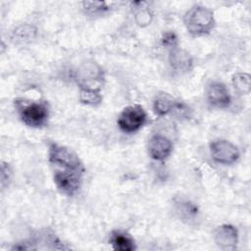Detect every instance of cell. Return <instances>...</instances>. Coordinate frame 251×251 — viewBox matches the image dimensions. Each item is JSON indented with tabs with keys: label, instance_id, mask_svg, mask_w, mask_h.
Instances as JSON below:
<instances>
[{
	"label": "cell",
	"instance_id": "6da1fadb",
	"mask_svg": "<svg viewBox=\"0 0 251 251\" xmlns=\"http://www.w3.org/2000/svg\"><path fill=\"white\" fill-rule=\"evenodd\" d=\"M48 161L57 188L67 196H74L80 188L84 168L78 156L70 148L52 143Z\"/></svg>",
	"mask_w": 251,
	"mask_h": 251
},
{
	"label": "cell",
	"instance_id": "7a4b0ae2",
	"mask_svg": "<svg viewBox=\"0 0 251 251\" xmlns=\"http://www.w3.org/2000/svg\"><path fill=\"white\" fill-rule=\"evenodd\" d=\"M184 25L193 36L208 34L215 26L213 12L204 6L194 5L184 15Z\"/></svg>",
	"mask_w": 251,
	"mask_h": 251
},
{
	"label": "cell",
	"instance_id": "3957f363",
	"mask_svg": "<svg viewBox=\"0 0 251 251\" xmlns=\"http://www.w3.org/2000/svg\"><path fill=\"white\" fill-rule=\"evenodd\" d=\"M16 107L22 122L31 127H41L46 125L49 110L44 102H33L24 99L15 101Z\"/></svg>",
	"mask_w": 251,
	"mask_h": 251
},
{
	"label": "cell",
	"instance_id": "277c9868",
	"mask_svg": "<svg viewBox=\"0 0 251 251\" xmlns=\"http://www.w3.org/2000/svg\"><path fill=\"white\" fill-rule=\"evenodd\" d=\"M146 112L140 105L126 107L118 118L120 129L126 133H133L141 128L146 122Z\"/></svg>",
	"mask_w": 251,
	"mask_h": 251
},
{
	"label": "cell",
	"instance_id": "5b68a950",
	"mask_svg": "<svg viewBox=\"0 0 251 251\" xmlns=\"http://www.w3.org/2000/svg\"><path fill=\"white\" fill-rule=\"evenodd\" d=\"M212 158L219 164L230 165L235 163L239 158L238 148L230 141L218 139L210 144Z\"/></svg>",
	"mask_w": 251,
	"mask_h": 251
},
{
	"label": "cell",
	"instance_id": "8992f818",
	"mask_svg": "<svg viewBox=\"0 0 251 251\" xmlns=\"http://www.w3.org/2000/svg\"><path fill=\"white\" fill-rule=\"evenodd\" d=\"M207 101L215 108L225 109L227 108L231 103V97L226 86L218 81H214L209 84L206 91Z\"/></svg>",
	"mask_w": 251,
	"mask_h": 251
},
{
	"label": "cell",
	"instance_id": "52a82bcc",
	"mask_svg": "<svg viewBox=\"0 0 251 251\" xmlns=\"http://www.w3.org/2000/svg\"><path fill=\"white\" fill-rule=\"evenodd\" d=\"M214 240L223 250L235 249L238 243L237 228L231 225H222L215 229Z\"/></svg>",
	"mask_w": 251,
	"mask_h": 251
},
{
	"label": "cell",
	"instance_id": "ba28073f",
	"mask_svg": "<svg viewBox=\"0 0 251 251\" xmlns=\"http://www.w3.org/2000/svg\"><path fill=\"white\" fill-rule=\"evenodd\" d=\"M173 150L172 141L161 134L153 135L148 143V153L150 157L156 161H164Z\"/></svg>",
	"mask_w": 251,
	"mask_h": 251
},
{
	"label": "cell",
	"instance_id": "9c48e42d",
	"mask_svg": "<svg viewBox=\"0 0 251 251\" xmlns=\"http://www.w3.org/2000/svg\"><path fill=\"white\" fill-rule=\"evenodd\" d=\"M170 63L174 70L181 73L189 71L192 67V59L190 55L176 47L170 51Z\"/></svg>",
	"mask_w": 251,
	"mask_h": 251
},
{
	"label": "cell",
	"instance_id": "30bf717a",
	"mask_svg": "<svg viewBox=\"0 0 251 251\" xmlns=\"http://www.w3.org/2000/svg\"><path fill=\"white\" fill-rule=\"evenodd\" d=\"M110 243L113 249L118 251H132L135 249L134 240L126 232L123 231H113L110 237Z\"/></svg>",
	"mask_w": 251,
	"mask_h": 251
},
{
	"label": "cell",
	"instance_id": "8fae6325",
	"mask_svg": "<svg viewBox=\"0 0 251 251\" xmlns=\"http://www.w3.org/2000/svg\"><path fill=\"white\" fill-rule=\"evenodd\" d=\"M176 102L172 96L167 93L158 94L153 102L154 112L158 116H165L173 111Z\"/></svg>",
	"mask_w": 251,
	"mask_h": 251
},
{
	"label": "cell",
	"instance_id": "7c38bea8",
	"mask_svg": "<svg viewBox=\"0 0 251 251\" xmlns=\"http://www.w3.org/2000/svg\"><path fill=\"white\" fill-rule=\"evenodd\" d=\"M36 35V28L30 25H21L12 33V40L15 43H26L32 40Z\"/></svg>",
	"mask_w": 251,
	"mask_h": 251
},
{
	"label": "cell",
	"instance_id": "4fadbf2b",
	"mask_svg": "<svg viewBox=\"0 0 251 251\" xmlns=\"http://www.w3.org/2000/svg\"><path fill=\"white\" fill-rule=\"evenodd\" d=\"M79 100L82 104L88 106H97L102 101V96L98 89L90 86H81L79 91Z\"/></svg>",
	"mask_w": 251,
	"mask_h": 251
},
{
	"label": "cell",
	"instance_id": "5bb4252c",
	"mask_svg": "<svg viewBox=\"0 0 251 251\" xmlns=\"http://www.w3.org/2000/svg\"><path fill=\"white\" fill-rule=\"evenodd\" d=\"M83 10L91 16L103 15L109 11V6L104 1H84L82 2Z\"/></svg>",
	"mask_w": 251,
	"mask_h": 251
},
{
	"label": "cell",
	"instance_id": "9a60e30c",
	"mask_svg": "<svg viewBox=\"0 0 251 251\" xmlns=\"http://www.w3.org/2000/svg\"><path fill=\"white\" fill-rule=\"evenodd\" d=\"M232 84L240 93H249L250 75L245 73H237L232 76Z\"/></svg>",
	"mask_w": 251,
	"mask_h": 251
},
{
	"label": "cell",
	"instance_id": "2e32d148",
	"mask_svg": "<svg viewBox=\"0 0 251 251\" xmlns=\"http://www.w3.org/2000/svg\"><path fill=\"white\" fill-rule=\"evenodd\" d=\"M176 213L179 215V217L183 219H192L198 213L197 207L189 201H180L176 203Z\"/></svg>",
	"mask_w": 251,
	"mask_h": 251
},
{
	"label": "cell",
	"instance_id": "e0dca14e",
	"mask_svg": "<svg viewBox=\"0 0 251 251\" xmlns=\"http://www.w3.org/2000/svg\"><path fill=\"white\" fill-rule=\"evenodd\" d=\"M134 18H135V22L138 25L146 26V25H150V23L152 21V18H153V15L148 9L142 8V9H139L135 13Z\"/></svg>",
	"mask_w": 251,
	"mask_h": 251
},
{
	"label": "cell",
	"instance_id": "ac0fdd59",
	"mask_svg": "<svg viewBox=\"0 0 251 251\" xmlns=\"http://www.w3.org/2000/svg\"><path fill=\"white\" fill-rule=\"evenodd\" d=\"M12 177V171L8 164L2 163L1 165V186L4 188L9 184Z\"/></svg>",
	"mask_w": 251,
	"mask_h": 251
},
{
	"label": "cell",
	"instance_id": "d6986e66",
	"mask_svg": "<svg viewBox=\"0 0 251 251\" xmlns=\"http://www.w3.org/2000/svg\"><path fill=\"white\" fill-rule=\"evenodd\" d=\"M162 42L164 46L174 49L177 46V37L174 32H166L162 37Z\"/></svg>",
	"mask_w": 251,
	"mask_h": 251
}]
</instances>
